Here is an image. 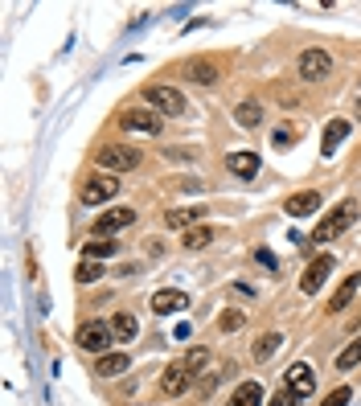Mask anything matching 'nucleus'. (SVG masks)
<instances>
[{"label":"nucleus","mask_w":361,"mask_h":406,"mask_svg":"<svg viewBox=\"0 0 361 406\" xmlns=\"http://www.w3.org/2000/svg\"><path fill=\"white\" fill-rule=\"evenodd\" d=\"M74 279H78V283H95V279H103V267H98L95 259H82L78 271H74Z\"/></svg>","instance_id":"28"},{"label":"nucleus","mask_w":361,"mask_h":406,"mask_svg":"<svg viewBox=\"0 0 361 406\" xmlns=\"http://www.w3.org/2000/svg\"><path fill=\"white\" fill-rule=\"evenodd\" d=\"M332 267H337V259H332V255H316V259L308 263V271L300 275V292H304V295H316L320 288H325V279L332 275Z\"/></svg>","instance_id":"4"},{"label":"nucleus","mask_w":361,"mask_h":406,"mask_svg":"<svg viewBox=\"0 0 361 406\" xmlns=\"http://www.w3.org/2000/svg\"><path fill=\"white\" fill-rule=\"evenodd\" d=\"M180 361H185V370H189V374L197 377L201 370H205V361H210V353H205V349H193V353H185Z\"/></svg>","instance_id":"29"},{"label":"nucleus","mask_w":361,"mask_h":406,"mask_svg":"<svg viewBox=\"0 0 361 406\" xmlns=\"http://www.w3.org/2000/svg\"><path fill=\"white\" fill-rule=\"evenodd\" d=\"M144 98L156 107L161 115H185V95L180 91H173V86H164V82H152V86H144Z\"/></svg>","instance_id":"3"},{"label":"nucleus","mask_w":361,"mask_h":406,"mask_svg":"<svg viewBox=\"0 0 361 406\" xmlns=\"http://www.w3.org/2000/svg\"><path fill=\"white\" fill-rule=\"evenodd\" d=\"M98 164H103V168H115V173H128V168L140 164V148L107 144V148H98Z\"/></svg>","instance_id":"5"},{"label":"nucleus","mask_w":361,"mask_h":406,"mask_svg":"<svg viewBox=\"0 0 361 406\" xmlns=\"http://www.w3.org/2000/svg\"><path fill=\"white\" fill-rule=\"evenodd\" d=\"M357 325H361V312H357Z\"/></svg>","instance_id":"36"},{"label":"nucleus","mask_w":361,"mask_h":406,"mask_svg":"<svg viewBox=\"0 0 361 406\" xmlns=\"http://www.w3.org/2000/svg\"><path fill=\"white\" fill-rule=\"evenodd\" d=\"M119 128L156 136V131H161V111H128V115H119Z\"/></svg>","instance_id":"11"},{"label":"nucleus","mask_w":361,"mask_h":406,"mask_svg":"<svg viewBox=\"0 0 361 406\" xmlns=\"http://www.w3.org/2000/svg\"><path fill=\"white\" fill-rule=\"evenodd\" d=\"M234 119H238V128H259V119H263V107L259 103H238V111H234Z\"/></svg>","instance_id":"23"},{"label":"nucleus","mask_w":361,"mask_h":406,"mask_svg":"<svg viewBox=\"0 0 361 406\" xmlns=\"http://www.w3.org/2000/svg\"><path fill=\"white\" fill-rule=\"evenodd\" d=\"M189 78L201 82V86H213V82L222 78V70H218L213 62H205V58H201V62H189Z\"/></svg>","instance_id":"21"},{"label":"nucleus","mask_w":361,"mask_h":406,"mask_svg":"<svg viewBox=\"0 0 361 406\" xmlns=\"http://www.w3.org/2000/svg\"><path fill=\"white\" fill-rule=\"evenodd\" d=\"M267 406H300V398H295L292 390H279V394H275V398H271Z\"/></svg>","instance_id":"31"},{"label":"nucleus","mask_w":361,"mask_h":406,"mask_svg":"<svg viewBox=\"0 0 361 406\" xmlns=\"http://www.w3.org/2000/svg\"><path fill=\"white\" fill-rule=\"evenodd\" d=\"M213 386H218V374H205V377H201V390H205V394H210Z\"/></svg>","instance_id":"34"},{"label":"nucleus","mask_w":361,"mask_h":406,"mask_svg":"<svg viewBox=\"0 0 361 406\" xmlns=\"http://www.w3.org/2000/svg\"><path fill=\"white\" fill-rule=\"evenodd\" d=\"M357 361H361V337L353 345H345L341 353H337V370H353Z\"/></svg>","instance_id":"26"},{"label":"nucleus","mask_w":361,"mask_h":406,"mask_svg":"<svg viewBox=\"0 0 361 406\" xmlns=\"http://www.w3.org/2000/svg\"><path fill=\"white\" fill-rule=\"evenodd\" d=\"M357 292H361V271H353V275H349L341 288L332 292V300H328V312H345L353 300H357Z\"/></svg>","instance_id":"13"},{"label":"nucleus","mask_w":361,"mask_h":406,"mask_svg":"<svg viewBox=\"0 0 361 406\" xmlns=\"http://www.w3.org/2000/svg\"><path fill=\"white\" fill-rule=\"evenodd\" d=\"M189 308V292H180V288H164V292L152 295V312H185Z\"/></svg>","instance_id":"12"},{"label":"nucleus","mask_w":361,"mask_h":406,"mask_svg":"<svg viewBox=\"0 0 361 406\" xmlns=\"http://www.w3.org/2000/svg\"><path fill=\"white\" fill-rule=\"evenodd\" d=\"M332 70V58H328L325 49H304L300 54V78L304 82H320Z\"/></svg>","instance_id":"8"},{"label":"nucleus","mask_w":361,"mask_h":406,"mask_svg":"<svg viewBox=\"0 0 361 406\" xmlns=\"http://www.w3.org/2000/svg\"><path fill=\"white\" fill-rule=\"evenodd\" d=\"M115 193H119V181H115L111 173H95V177L82 185V201H86V205H103V201H111Z\"/></svg>","instance_id":"6"},{"label":"nucleus","mask_w":361,"mask_h":406,"mask_svg":"<svg viewBox=\"0 0 361 406\" xmlns=\"http://www.w3.org/2000/svg\"><path fill=\"white\" fill-rule=\"evenodd\" d=\"M353 222H357V201L349 197V201H341V205H337V210L328 213V218L320 222V226H316L312 243H332V238H341V234H345L349 226H353Z\"/></svg>","instance_id":"1"},{"label":"nucleus","mask_w":361,"mask_h":406,"mask_svg":"<svg viewBox=\"0 0 361 406\" xmlns=\"http://www.w3.org/2000/svg\"><path fill=\"white\" fill-rule=\"evenodd\" d=\"M255 259H259L267 271H275V255H267V250H255Z\"/></svg>","instance_id":"33"},{"label":"nucleus","mask_w":361,"mask_h":406,"mask_svg":"<svg viewBox=\"0 0 361 406\" xmlns=\"http://www.w3.org/2000/svg\"><path fill=\"white\" fill-rule=\"evenodd\" d=\"M98 377H115V374H128V353H103L95 365Z\"/></svg>","instance_id":"20"},{"label":"nucleus","mask_w":361,"mask_h":406,"mask_svg":"<svg viewBox=\"0 0 361 406\" xmlns=\"http://www.w3.org/2000/svg\"><path fill=\"white\" fill-rule=\"evenodd\" d=\"M279 345H283V337L279 333H267L259 345H255V361H267V357H275L279 353Z\"/></svg>","instance_id":"25"},{"label":"nucleus","mask_w":361,"mask_h":406,"mask_svg":"<svg viewBox=\"0 0 361 406\" xmlns=\"http://www.w3.org/2000/svg\"><path fill=\"white\" fill-rule=\"evenodd\" d=\"M283 382H288L283 390H292L295 398H308V394L316 390V374H312V365H304V361H300V365H292V370L283 374Z\"/></svg>","instance_id":"9"},{"label":"nucleus","mask_w":361,"mask_h":406,"mask_svg":"<svg viewBox=\"0 0 361 406\" xmlns=\"http://www.w3.org/2000/svg\"><path fill=\"white\" fill-rule=\"evenodd\" d=\"M111 325H103V320H86V325H78V349H86V353H95V357H103L107 353V345H111Z\"/></svg>","instance_id":"2"},{"label":"nucleus","mask_w":361,"mask_h":406,"mask_svg":"<svg viewBox=\"0 0 361 406\" xmlns=\"http://www.w3.org/2000/svg\"><path fill=\"white\" fill-rule=\"evenodd\" d=\"M111 333L119 337V341L128 345V341H136V333H140V320L131 316V312H115L111 316Z\"/></svg>","instance_id":"16"},{"label":"nucleus","mask_w":361,"mask_h":406,"mask_svg":"<svg viewBox=\"0 0 361 406\" xmlns=\"http://www.w3.org/2000/svg\"><path fill=\"white\" fill-rule=\"evenodd\" d=\"M357 119H361V103H357Z\"/></svg>","instance_id":"35"},{"label":"nucleus","mask_w":361,"mask_h":406,"mask_svg":"<svg viewBox=\"0 0 361 406\" xmlns=\"http://www.w3.org/2000/svg\"><path fill=\"white\" fill-rule=\"evenodd\" d=\"M349 398H353V390H349V386H337V390L328 394L320 406H349Z\"/></svg>","instance_id":"30"},{"label":"nucleus","mask_w":361,"mask_h":406,"mask_svg":"<svg viewBox=\"0 0 361 406\" xmlns=\"http://www.w3.org/2000/svg\"><path fill=\"white\" fill-rule=\"evenodd\" d=\"M263 402V382H243L238 390L230 394L226 406H259Z\"/></svg>","instance_id":"18"},{"label":"nucleus","mask_w":361,"mask_h":406,"mask_svg":"<svg viewBox=\"0 0 361 406\" xmlns=\"http://www.w3.org/2000/svg\"><path fill=\"white\" fill-rule=\"evenodd\" d=\"M243 325H246V316L238 308H226L222 316H218V328H222V333H238Z\"/></svg>","instance_id":"27"},{"label":"nucleus","mask_w":361,"mask_h":406,"mask_svg":"<svg viewBox=\"0 0 361 406\" xmlns=\"http://www.w3.org/2000/svg\"><path fill=\"white\" fill-rule=\"evenodd\" d=\"M345 136H349V119H328L325 136H320V148H325V156H328V152H337V144H341Z\"/></svg>","instance_id":"19"},{"label":"nucleus","mask_w":361,"mask_h":406,"mask_svg":"<svg viewBox=\"0 0 361 406\" xmlns=\"http://www.w3.org/2000/svg\"><path fill=\"white\" fill-rule=\"evenodd\" d=\"M226 168L230 173H234V177H255V173H259V156H255V152H230L226 156Z\"/></svg>","instance_id":"14"},{"label":"nucleus","mask_w":361,"mask_h":406,"mask_svg":"<svg viewBox=\"0 0 361 406\" xmlns=\"http://www.w3.org/2000/svg\"><path fill=\"white\" fill-rule=\"evenodd\" d=\"M201 205H193V210H189V205H180V210H168V218H164V222H168V226L173 230H193V226H201Z\"/></svg>","instance_id":"15"},{"label":"nucleus","mask_w":361,"mask_h":406,"mask_svg":"<svg viewBox=\"0 0 361 406\" xmlns=\"http://www.w3.org/2000/svg\"><path fill=\"white\" fill-rule=\"evenodd\" d=\"M131 222H136V210L115 205V210H107V213H98L95 218V238H107V234H115V230H128Z\"/></svg>","instance_id":"7"},{"label":"nucleus","mask_w":361,"mask_h":406,"mask_svg":"<svg viewBox=\"0 0 361 406\" xmlns=\"http://www.w3.org/2000/svg\"><path fill=\"white\" fill-rule=\"evenodd\" d=\"M292 140H295V128H279V131H275V144H279V148H288Z\"/></svg>","instance_id":"32"},{"label":"nucleus","mask_w":361,"mask_h":406,"mask_svg":"<svg viewBox=\"0 0 361 406\" xmlns=\"http://www.w3.org/2000/svg\"><path fill=\"white\" fill-rule=\"evenodd\" d=\"M213 238H218V230H213V226H193V230H185V243H180V246L201 250V246H210Z\"/></svg>","instance_id":"22"},{"label":"nucleus","mask_w":361,"mask_h":406,"mask_svg":"<svg viewBox=\"0 0 361 406\" xmlns=\"http://www.w3.org/2000/svg\"><path fill=\"white\" fill-rule=\"evenodd\" d=\"M316 210H320V193H312V189L288 197V213H292V218H300V213H316Z\"/></svg>","instance_id":"17"},{"label":"nucleus","mask_w":361,"mask_h":406,"mask_svg":"<svg viewBox=\"0 0 361 406\" xmlns=\"http://www.w3.org/2000/svg\"><path fill=\"white\" fill-rule=\"evenodd\" d=\"M82 255H86V259H111V255H115V243H111V238H91V243H86V246H82Z\"/></svg>","instance_id":"24"},{"label":"nucleus","mask_w":361,"mask_h":406,"mask_svg":"<svg viewBox=\"0 0 361 406\" xmlns=\"http://www.w3.org/2000/svg\"><path fill=\"white\" fill-rule=\"evenodd\" d=\"M189 377H193V374L185 370V361H173V365L161 374V390L168 394V398H177V394L189 390Z\"/></svg>","instance_id":"10"}]
</instances>
